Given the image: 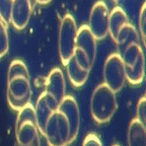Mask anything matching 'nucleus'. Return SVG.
<instances>
[{
  "mask_svg": "<svg viewBox=\"0 0 146 146\" xmlns=\"http://www.w3.org/2000/svg\"><path fill=\"white\" fill-rule=\"evenodd\" d=\"M75 48L83 51L88 57L90 63H94L96 56V40L89 31L87 25H83L79 29H77Z\"/></svg>",
  "mask_w": 146,
  "mask_h": 146,
  "instance_id": "nucleus-11",
  "label": "nucleus"
},
{
  "mask_svg": "<svg viewBox=\"0 0 146 146\" xmlns=\"http://www.w3.org/2000/svg\"><path fill=\"white\" fill-rule=\"evenodd\" d=\"M30 146H41V141H40V140H38V141L34 142V143H33L32 145H30Z\"/></svg>",
  "mask_w": 146,
  "mask_h": 146,
  "instance_id": "nucleus-24",
  "label": "nucleus"
},
{
  "mask_svg": "<svg viewBox=\"0 0 146 146\" xmlns=\"http://www.w3.org/2000/svg\"><path fill=\"white\" fill-rule=\"evenodd\" d=\"M58 111L66 117L69 124V144L75 140L79 131L80 113L77 102L71 96H65L59 103Z\"/></svg>",
  "mask_w": 146,
  "mask_h": 146,
  "instance_id": "nucleus-8",
  "label": "nucleus"
},
{
  "mask_svg": "<svg viewBox=\"0 0 146 146\" xmlns=\"http://www.w3.org/2000/svg\"><path fill=\"white\" fill-rule=\"evenodd\" d=\"M39 128L36 124L35 108L27 105L18 111L15 123V135L18 146H30L34 142L40 140Z\"/></svg>",
  "mask_w": 146,
  "mask_h": 146,
  "instance_id": "nucleus-3",
  "label": "nucleus"
},
{
  "mask_svg": "<svg viewBox=\"0 0 146 146\" xmlns=\"http://www.w3.org/2000/svg\"><path fill=\"white\" fill-rule=\"evenodd\" d=\"M31 2H32L33 4H35V0H31Z\"/></svg>",
  "mask_w": 146,
  "mask_h": 146,
  "instance_id": "nucleus-25",
  "label": "nucleus"
},
{
  "mask_svg": "<svg viewBox=\"0 0 146 146\" xmlns=\"http://www.w3.org/2000/svg\"><path fill=\"white\" fill-rule=\"evenodd\" d=\"M9 49V40L8 34H7V29H4L0 33V58L4 57L7 54Z\"/></svg>",
  "mask_w": 146,
  "mask_h": 146,
  "instance_id": "nucleus-21",
  "label": "nucleus"
},
{
  "mask_svg": "<svg viewBox=\"0 0 146 146\" xmlns=\"http://www.w3.org/2000/svg\"><path fill=\"white\" fill-rule=\"evenodd\" d=\"M110 11L104 1H98L89 14L88 27L96 40H103L109 35Z\"/></svg>",
  "mask_w": 146,
  "mask_h": 146,
  "instance_id": "nucleus-7",
  "label": "nucleus"
},
{
  "mask_svg": "<svg viewBox=\"0 0 146 146\" xmlns=\"http://www.w3.org/2000/svg\"><path fill=\"white\" fill-rule=\"evenodd\" d=\"M146 4L143 3L142 7L140 9V13H139V21H138V25H139V38L142 40V43L145 45V21H146Z\"/></svg>",
  "mask_w": 146,
  "mask_h": 146,
  "instance_id": "nucleus-19",
  "label": "nucleus"
},
{
  "mask_svg": "<svg viewBox=\"0 0 146 146\" xmlns=\"http://www.w3.org/2000/svg\"><path fill=\"white\" fill-rule=\"evenodd\" d=\"M76 35H77V27L75 19L71 14H66L60 25L59 38H58L59 56L63 65H66L69 59L73 56L75 49Z\"/></svg>",
  "mask_w": 146,
  "mask_h": 146,
  "instance_id": "nucleus-4",
  "label": "nucleus"
},
{
  "mask_svg": "<svg viewBox=\"0 0 146 146\" xmlns=\"http://www.w3.org/2000/svg\"><path fill=\"white\" fill-rule=\"evenodd\" d=\"M113 146H120V145H118V144H115V145H113Z\"/></svg>",
  "mask_w": 146,
  "mask_h": 146,
  "instance_id": "nucleus-26",
  "label": "nucleus"
},
{
  "mask_svg": "<svg viewBox=\"0 0 146 146\" xmlns=\"http://www.w3.org/2000/svg\"><path fill=\"white\" fill-rule=\"evenodd\" d=\"M0 21H2V19H1V18H0Z\"/></svg>",
  "mask_w": 146,
  "mask_h": 146,
  "instance_id": "nucleus-27",
  "label": "nucleus"
},
{
  "mask_svg": "<svg viewBox=\"0 0 146 146\" xmlns=\"http://www.w3.org/2000/svg\"><path fill=\"white\" fill-rule=\"evenodd\" d=\"M73 58L75 59L76 63H77L82 69H84V70L90 71L91 68H92V66H94V64L90 63V61H89L86 54H85L83 51L80 50V49H77V48L74 49Z\"/></svg>",
  "mask_w": 146,
  "mask_h": 146,
  "instance_id": "nucleus-17",
  "label": "nucleus"
},
{
  "mask_svg": "<svg viewBox=\"0 0 146 146\" xmlns=\"http://www.w3.org/2000/svg\"><path fill=\"white\" fill-rule=\"evenodd\" d=\"M115 42H116L117 48H118V54L120 55L128 46L132 45V44H140L139 34L134 25L128 23L125 25H123V27L120 30Z\"/></svg>",
  "mask_w": 146,
  "mask_h": 146,
  "instance_id": "nucleus-13",
  "label": "nucleus"
},
{
  "mask_svg": "<svg viewBox=\"0 0 146 146\" xmlns=\"http://www.w3.org/2000/svg\"><path fill=\"white\" fill-rule=\"evenodd\" d=\"M118 109L116 94L105 83H102L92 92L90 100V113L98 124L109 122Z\"/></svg>",
  "mask_w": 146,
  "mask_h": 146,
  "instance_id": "nucleus-2",
  "label": "nucleus"
},
{
  "mask_svg": "<svg viewBox=\"0 0 146 146\" xmlns=\"http://www.w3.org/2000/svg\"><path fill=\"white\" fill-rule=\"evenodd\" d=\"M82 146H103V144H102V141L96 134L91 133L84 138Z\"/></svg>",
  "mask_w": 146,
  "mask_h": 146,
  "instance_id": "nucleus-22",
  "label": "nucleus"
},
{
  "mask_svg": "<svg viewBox=\"0 0 146 146\" xmlns=\"http://www.w3.org/2000/svg\"><path fill=\"white\" fill-rule=\"evenodd\" d=\"M114 1H118V0H114Z\"/></svg>",
  "mask_w": 146,
  "mask_h": 146,
  "instance_id": "nucleus-28",
  "label": "nucleus"
},
{
  "mask_svg": "<svg viewBox=\"0 0 146 146\" xmlns=\"http://www.w3.org/2000/svg\"><path fill=\"white\" fill-rule=\"evenodd\" d=\"M13 0H0V18L5 25L10 23V13Z\"/></svg>",
  "mask_w": 146,
  "mask_h": 146,
  "instance_id": "nucleus-18",
  "label": "nucleus"
},
{
  "mask_svg": "<svg viewBox=\"0 0 146 146\" xmlns=\"http://www.w3.org/2000/svg\"><path fill=\"white\" fill-rule=\"evenodd\" d=\"M104 83L115 94L123 88L126 81L125 68L118 53L111 54L106 60L104 66Z\"/></svg>",
  "mask_w": 146,
  "mask_h": 146,
  "instance_id": "nucleus-6",
  "label": "nucleus"
},
{
  "mask_svg": "<svg viewBox=\"0 0 146 146\" xmlns=\"http://www.w3.org/2000/svg\"><path fill=\"white\" fill-rule=\"evenodd\" d=\"M51 1H52V0H35V3H39V4L45 5V4L50 3Z\"/></svg>",
  "mask_w": 146,
  "mask_h": 146,
  "instance_id": "nucleus-23",
  "label": "nucleus"
},
{
  "mask_svg": "<svg viewBox=\"0 0 146 146\" xmlns=\"http://www.w3.org/2000/svg\"><path fill=\"white\" fill-rule=\"evenodd\" d=\"M67 68V74L68 77L70 79L71 83L75 87H80L82 85H84V83L86 82L87 78L89 76V72L82 69L81 67L76 63L75 59L72 57L69 59V61L67 62V64L65 65Z\"/></svg>",
  "mask_w": 146,
  "mask_h": 146,
  "instance_id": "nucleus-16",
  "label": "nucleus"
},
{
  "mask_svg": "<svg viewBox=\"0 0 146 146\" xmlns=\"http://www.w3.org/2000/svg\"><path fill=\"white\" fill-rule=\"evenodd\" d=\"M136 112H137L136 119L139 120L142 124L145 125V122H146V98H145V96H142V98L138 100Z\"/></svg>",
  "mask_w": 146,
  "mask_h": 146,
  "instance_id": "nucleus-20",
  "label": "nucleus"
},
{
  "mask_svg": "<svg viewBox=\"0 0 146 146\" xmlns=\"http://www.w3.org/2000/svg\"><path fill=\"white\" fill-rule=\"evenodd\" d=\"M31 0H13L10 13V23L16 30H23L31 19L33 11Z\"/></svg>",
  "mask_w": 146,
  "mask_h": 146,
  "instance_id": "nucleus-10",
  "label": "nucleus"
},
{
  "mask_svg": "<svg viewBox=\"0 0 146 146\" xmlns=\"http://www.w3.org/2000/svg\"><path fill=\"white\" fill-rule=\"evenodd\" d=\"M58 106H59V103L46 91H44L39 96L36 107H35V114H36L38 128L41 133H44L46 124L53 113L57 111Z\"/></svg>",
  "mask_w": 146,
  "mask_h": 146,
  "instance_id": "nucleus-9",
  "label": "nucleus"
},
{
  "mask_svg": "<svg viewBox=\"0 0 146 146\" xmlns=\"http://www.w3.org/2000/svg\"><path fill=\"white\" fill-rule=\"evenodd\" d=\"M127 139L128 146H146L145 125L136 118L129 124Z\"/></svg>",
  "mask_w": 146,
  "mask_h": 146,
  "instance_id": "nucleus-14",
  "label": "nucleus"
},
{
  "mask_svg": "<svg viewBox=\"0 0 146 146\" xmlns=\"http://www.w3.org/2000/svg\"><path fill=\"white\" fill-rule=\"evenodd\" d=\"M32 86L27 67L21 60L10 63L7 74V102L12 110L21 111L31 104Z\"/></svg>",
  "mask_w": 146,
  "mask_h": 146,
  "instance_id": "nucleus-1",
  "label": "nucleus"
},
{
  "mask_svg": "<svg viewBox=\"0 0 146 146\" xmlns=\"http://www.w3.org/2000/svg\"><path fill=\"white\" fill-rule=\"evenodd\" d=\"M65 89L66 84L63 72L60 68H54L47 78L45 91L51 94L58 103H60L65 96Z\"/></svg>",
  "mask_w": 146,
  "mask_h": 146,
  "instance_id": "nucleus-12",
  "label": "nucleus"
},
{
  "mask_svg": "<svg viewBox=\"0 0 146 146\" xmlns=\"http://www.w3.org/2000/svg\"><path fill=\"white\" fill-rule=\"evenodd\" d=\"M43 134L49 146H67L69 144L68 121L58 109L49 118Z\"/></svg>",
  "mask_w": 146,
  "mask_h": 146,
  "instance_id": "nucleus-5",
  "label": "nucleus"
},
{
  "mask_svg": "<svg viewBox=\"0 0 146 146\" xmlns=\"http://www.w3.org/2000/svg\"><path fill=\"white\" fill-rule=\"evenodd\" d=\"M129 23L128 16L126 12L124 11L121 7H115L112 11L110 12L109 16V34L113 40H116L119 32L123 25Z\"/></svg>",
  "mask_w": 146,
  "mask_h": 146,
  "instance_id": "nucleus-15",
  "label": "nucleus"
}]
</instances>
